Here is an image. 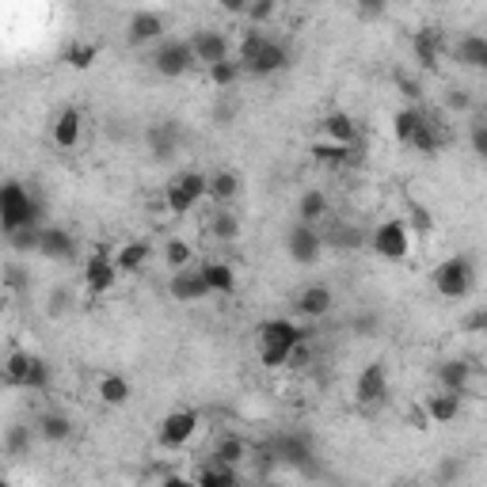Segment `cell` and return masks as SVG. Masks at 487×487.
Listing matches in <instances>:
<instances>
[{
	"label": "cell",
	"mask_w": 487,
	"mask_h": 487,
	"mask_svg": "<svg viewBox=\"0 0 487 487\" xmlns=\"http://www.w3.org/2000/svg\"><path fill=\"white\" fill-rule=\"evenodd\" d=\"M237 61L248 77H275L282 69H290V46L275 39V34H267L263 27H251L240 39Z\"/></svg>",
	"instance_id": "obj_1"
},
{
	"label": "cell",
	"mask_w": 487,
	"mask_h": 487,
	"mask_svg": "<svg viewBox=\"0 0 487 487\" xmlns=\"http://www.w3.org/2000/svg\"><path fill=\"white\" fill-rule=\"evenodd\" d=\"M42 221V202L34 198L23 183H15V179H8V183H0V232H15L23 225H39Z\"/></svg>",
	"instance_id": "obj_2"
},
{
	"label": "cell",
	"mask_w": 487,
	"mask_h": 487,
	"mask_svg": "<svg viewBox=\"0 0 487 487\" xmlns=\"http://www.w3.org/2000/svg\"><path fill=\"white\" fill-rule=\"evenodd\" d=\"M304 335L301 323L286 320V316H275V320H263L259 323V362L267 370H282L286 366V354L290 347Z\"/></svg>",
	"instance_id": "obj_3"
},
{
	"label": "cell",
	"mask_w": 487,
	"mask_h": 487,
	"mask_svg": "<svg viewBox=\"0 0 487 487\" xmlns=\"http://www.w3.org/2000/svg\"><path fill=\"white\" fill-rule=\"evenodd\" d=\"M430 282H435L438 297L445 301H464L468 294H473L476 286V263L468 256H449L435 267V275H430Z\"/></svg>",
	"instance_id": "obj_4"
},
{
	"label": "cell",
	"mask_w": 487,
	"mask_h": 487,
	"mask_svg": "<svg viewBox=\"0 0 487 487\" xmlns=\"http://www.w3.org/2000/svg\"><path fill=\"white\" fill-rule=\"evenodd\" d=\"M198 202H206V172L183 168L164 183V206H168V213H175V218L191 213Z\"/></svg>",
	"instance_id": "obj_5"
},
{
	"label": "cell",
	"mask_w": 487,
	"mask_h": 487,
	"mask_svg": "<svg viewBox=\"0 0 487 487\" xmlns=\"http://www.w3.org/2000/svg\"><path fill=\"white\" fill-rule=\"evenodd\" d=\"M153 69L160 77H168V80H179V77L194 73L198 61H194L191 39H160L153 46Z\"/></svg>",
	"instance_id": "obj_6"
},
{
	"label": "cell",
	"mask_w": 487,
	"mask_h": 487,
	"mask_svg": "<svg viewBox=\"0 0 487 487\" xmlns=\"http://www.w3.org/2000/svg\"><path fill=\"white\" fill-rule=\"evenodd\" d=\"M366 240H370V248L377 251V256L389 259V263H404V259L411 256V229H407V221H400V218L381 221Z\"/></svg>",
	"instance_id": "obj_7"
},
{
	"label": "cell",
	"mask_w": 487,
	"mask_h": 487,
	"mask_svg": "<svg viewBox=\"0 0 487 487\" xmlns=\"http://www.w3.org/2000/svg\"><path fill=\"white\" fill-rule=\"evenodd\" d=\"M198 426H202V415H198L194 407H175V411H168L164 419H160L156 442L164 449H183L198 435Z\"/></svg>",
	"instance_id": "obj_8"
},
{
	"label": "cell",
	"mask_w": 487,
	"mask_h": 487,
	"mask_svg": "<svg viewBox=\"0 0 487 487\" xmlns=\"http://www.w3.org/2000/svg\"><path fill=\"white\" fill-rule=\"evenodd\" d=\"M286 256H290L297 267L320 263V256H323L320 229H316V225H304V221H294L290 232H286Z\"/></svg>",
	"instance_id": "obj_9"
},
{
	"label": "cell",
	"mask_w": 487,
	"mask_h": 487,
	"mask_svg": "<svg viewBox=\"0 0 487 487\" xmlns=\"http://www.w3.org/2000/svg\"><path fill=\"white\" fill-rule=\"evenodd\" d=\"M118 282V267H115V256L107 248H92L84 259V286L88 294L99 297V294H111Z\"/></svg>",
	"instance_id": "obj_10"
},
{
	"label": "cell",
	"mask_w": 487,
	"mask_h": 487,
	"mask_svg": "<svg viewBox=\"0 0 487 487\" xmlns=\"http://www.w3.org/2000/svg\"><path fill=\"white\" fill-rule=\"evenodd\" d=\"M168 297L175 304H198V301H206L213 297L210 294V286L202 278V270H194V267H183V270H172V278H168Z\"/></svg>",
	"instance_id": "obj_11"
},
{
	"label": "cell",
	"mask_w": 487,
	"mask_h": 487,
	"mask_svg": "<svg viewBox=\"0 0 487 487\" xmlns=\"http://www.w3.org/2000/svg\"><path fill=\"white\" fill-rule=\"evenodd\" d=\"M320 240H323V248H335V251H358L366 244V229H358V225H351V221H342V218H323L320 225Z\"/></svg>",
	"instance_id": "obj_12"
},
{
	"label": "cell",
	"mask_w": 487,
	"mask_h": 487,
	"mask_svg": "<svg viewBox=\"0 0 487 487\" xmlns=\"http://www.w3.org/2000/svg\"><path fill=\"white\" fill-rule=\"evenodd\" d=\"M164 15L153 12V8H141L130 15V23H126V39H130V46H156L160 39H164Z\"/></svg>",
	"instance_id": "obj_13"
},
{
	"label": "cell",
	"mask_w": 487,
	"mask_h": 487,
	"mask_svg": "<svg viewBox=\"0 0 487 487\" xmlns=\"http://www.w3.org/2000/svg\"><path fill=\"white\" fill-rule=\"evenodd\" d=\"M354 396H358V404H362V407L385 404V396H389V366L385 362H370L362 373H358Z\"/></svg>",
	"instance_id": "obj_14"
},
{
	"label": "cell",
	"mask_w": 487,
	"mask_h": 487,
	"mask_svg": "<svg viewBox=\"0 0 487 487\" xmlns=\"http://www.w3.org/2000/svg\"><path fill=\"white\" fill-rule=\"evenodd\" d=\"M77 237L69 229H61V225H50V229H42V237H39V256H46V259H53V263H69L77 256Z\"/></svg>",
	"instance_id": "obj_15"
},
{
	"label": "cell",
	"mask_w": 487,
	"mask_h": 487,
	"mask_svg": "<svg viewBox=\"0 0 487 487\" xmlns=\"http://www.w3.org/2000/svg\"><path fill=\"white\" fill-rule=\"evenodd\" d=\"M294 309L304 316V320H323L332 309H335V294H332V286H323V282H313V286H304V290L297 294V304Z\"/></svg>",
	"instance_id": "obj_16"
},
{
	"label": "cell",
	"mask_w": 487,
	"mask_h": 487,
	"mask_svg": "<svg viewBox=\"0 0 487 487\" xmlns=\"http://www.w3.org/2000/svg\"><path fill=\"white\" fill-rule=\"evenodd\" d=\"M240 191H244V183H240V175L232 168L206 172V198L213 206H232L240 198Z\"/></svg>",
	"instance_id": "obj_17"
},
{
	"label": "cell",
	"mask_w": 487,
	"mask_h": 487,
	"mask_svg": "<svg viewBox=\"0 0 487 487\" xmlns=\"http://www.w3.org/2000/svg\"><path fill=\"white\" fill-rule=\"evenodd\" d=\"M411 50H415V61H419L426 73H438V65H442V31L438 27H423V31H415V39H411Z\"/></svg>",
	"instance_id": "obj_18"
},
{
	"label": "cell",
	"mask_w": 487,
	"mask_h": 487,
	"mask_svg": "<svg viewBox=\"0 0 487 487\" xmlns=\"http://www.w3.org/2000/svg\"><path fill=\"white\" fill-rule=\"evenodd\" d=\"M191 50H194V61L198 65H213V61H225L229 58V39L221 31H194L191 34Z\"/></svg>",
	"instance_id": "obj_19"
},
{
	"label": "cell",
	"mask_w": 487,
	"mask_h": 487,
	"mask_svg": "<svg viewBox=\"0 0 487 487\" xmlns=\"http://www.w3.org/2000/svg\"><path fill=\"white\" fill-rule=\"evenodd\" d=\"M115 267H118V275H137V270H145L149 259H153V244L149 240H126L118 244L115 251Z\"/></svg>",
	"instance_id": "obj_20"
},
{
	"label": "cell",
	"mask_w": 487,
	"mask_h": 487,
	"mask_svg": "<svg viewBox=\"0 0 487 487\" xmlns=\"http://www.w3.org/2000/svg\"><path fill=\"white\" fill-rule=\"evenodd\" d=\"M461 400H464L461 392H445V389H442L438 396H426V400H423V411H426V419L435 423V426H445V423H457Z\"/></svg>",
	"instance_id": "obj_21"
},
{
	"label": "cell",
	"mask_w": 487,
	"mask_h": 487,
	"mask_svg": "<svg viewBox=\"0 0 487 487\" xmlns=\"http://www.w3.org/2000/svg\"><path fill=\"white\" fill-rule=\"evenodd\" d=\"M313 160H316L320 168L342 172V168L358 164V153H354V145H335V141H316V145H313Z\"/></svg>",
	"instance_id": "obj_22"
},
{
	"label": "cell",
	"mask_w": 487,
	"mask_h": 487,
	"mask_svg": "<svg viewBox=\"0 0 487 487\" xmlns=\"http://www.w3.org/2000/svg\"><path fill=\"white\" fill-rule=\"evenodd\" d=\"M454 58H457L461 69H483L487 65V39H483L480 31L461 34L457 46H454Z\"/></svg>",
	"instance_id": "obj_23"
},
{
	"label": "cell",
	"mask_w": 487,
	"mask_h": 487,
	"mask_svg": "<svg viewBox=\"0 0 487 487\" xmlns=\"http://www.w3.org/2000/svg\"><path fill=\"white\" fill-rule=\"evenodd\" d=\"M80 130H84V118L77 107H65V111L53 118V145L58 149H77L80 145Z\"/></svg>",
	"instance_id": "obj_24"
},
{
	"label": "cell",
	"mask_w": 487,
	"mask_h": 487,
	"mask_svg": "<svg viewBox=\"0 0 487 487\" xmlns=\"http://www.w3.org/2000/svg\"><path fill=\"white\" fill-rule=\"evenodd\" d=\"M198 270H202V278H206V286H210V294H221V297H232V294H237V270H232V263H225V259H210V263H202Z\"/></svg>",
	"instance_id": "obj_25"
},
{
	"label": "cell",
	"mask_w": 487,
	"mask_h": 487,
	"mask_svg": "<svg viewBox=\"0 0 487 487\" xmlns=\"http://www.w3.org/2000/svg\"><path fill=\"white\" fill-rule=\"evenodd\" d=\"M332 213V198H328V191H320V187H309L301 198H297V221H304V225H320L323 218Z\"/></svg>",
	"instance_id": "obj_26"
},
{
	"label": "cell",
	"mask_w": 487,
	"mask_h": 487,
	"mask_svg": "<svg viewBox=\"0 0 487 487\" xmlns=\"http://www.w3.org/2000/svg\"><path fill=\"white\" fill-rule=\"evenodd\" d=\"M210 237H213V244H237V237L244 232V225H240V218L232 213L229 206H213V213H210Z\"/></svg>",
	"instance_id": "obj_27"
},
{
	"label": "cell",
	"mask_w": 487,
	"mask_h": 487,
	"mask_svg": "<svg viewBox=\"0 0 487 487\" xmlns=\"http://www.w3.org/2000/svg\"><path fill=\"white\" fill-rule=\"evenodd\" d=\"M323 141H335V145H358V122L347 111H332L320 122Z\"/></svg>",
	"instance_id": "obj_28"
},
{
	"label": "cell",
	"mask_w": 487,
	"mask_h": 487,
	"mask_svg": "<svg viewBox=\"0 0 487 487\" xmlns=\"http://www.w3.org/2000/svg\"><path fill=\"white\" fill-rule=\"evenodd\" d=\"M438 385H442L445 392L468 396V385H473V366H468L464 358H449V362L438 366Z\"/></svg>",
	"instance_id": "obj_29"
},
{
	"label": "cell",
	"mask_w": 487,
	"mask_h": 487,
	"mask_svg": "<svg viewBox=\"0 0 487 487\" xmlns=\"http://www.w3.org/2000/svg\"><path fill=\"white\" fill-rule=\"evenodd\" d=\"M96 396L107 407H126L130 404V381H126L122 373H103L96 381Z\"/></svg>",
	"instance_id": "obj_30"
},
{
	"label": "cell",
	"mask_w": 487,
	"mask_h": 487,
	"mask_svg": "<svg viewBox=\"0 0 487 487\" xmlns=\"http://www.w3.org/2000/svg\"><path fill=\"white\" fill-rule=\"evenodd\" d=\"M34 435H39L42 442L58 445L73 435V423H69V415H61V411H46V415H39V423H34Z\"/></svg>",
	"instance_id": "obj_31"
},
{
	"label": "cell",
	"mask_w": 487,
	"mask_h": 487,
	"mask_svg": "<svg viewBox=\"0 0 487 487\" xmlns=\"http://www.w3.org/2000/svg\"><path fill=\"white\" fill-rule=\"evenodd\" d=\"M34 358L39 354H31V351H12L5 362V373H8V381H12V389H27V381H31V370H34Z\"/></svg>",
	"instance_id": "obj_32"
},
{
	"label": "cell",
	"mask_w": 487,
	"mask_h": 487,
	"mask_svg": "<svg viewBox=\"0 0 487 487\" xmlns=\"http://www.w3.org/2000/svg\"><path fill=\"white\" fill-rule=\"evenodd\" d=\"M149 149L156 160H172L179 153V130L175 126H153L149 130Z\"/></svg>",
	"instance_id": "obj_33"
},
{
	"label": "cell",
	"mask_w": 487,
	"mask_h": 487,
	"mask_svg": "<svg viewBox=\"0 0 487 487\" xmlns=\"http://www.w3.org/2000/svg\"><path fill=\"white\" fill-rule=\"evenodd\" d=\"M202 487H232V483H240V473H237V464H221V461H210L202 473L194 476Z\"/></svg>",
	"instance_id": "obj_34"
},
{
	"label": "cell",
	"mask_w": 487,
	"mask_h": 487,
	"mask_svg": "<svg viewBox=\"0 0 487 487\" xmlns=\"http://www.w3.org/2000/svg\"><path fill=\"white\" fill-rule=\"evenodd\" d=\"M206 77H210V84H213V88H221V92H229V88H237V80L244 77V69H240V61L225 58V61L206 65Z\"/></svg>",
	"instance_id": "obj_35"
},
{
	"label": "cell",
	"mask_w": 487,
	"mask_h": 487,
	"mask_svg": "<svg viewBox=\"0 0 487 487\" xmlns=\"http://www.w3.org/2000/svg\"><path fill=\"white\" fill-rule=\"evenodd\" d=\"M419 118H423V107H415V103L400 107V111L392 115V134H396V141H400V145H407L411 134L419 130Z\"/></svg>",
	"instance_id": "obj_36"
},
{
	"label": "cell",
	"mask_w": 487,
	"mask_h": 487,
	"mask_svg": "<svg viewBox=\"0 0 487 487\" xmlns=\"http://www.w3.org/2000/svg\"><path fill=\"white\" fill-rule=\"evenodd\" d=\"M31 442H34V426H27V423H12L5 430V454L8 457H27Z\"/></svg>",
	"instance_id": "obj_37"
},
{
	"label": "cell",
	"mask_w": 487,
	"mask_h": 487,
	"mask_svg": "<svg viewBox=\"0 0 487 487\" xmlns=\"http://www.w3.org/2000/svg\"><path fill=\"white\" fill-rule=\"evenodd\" d=\"M248 457V442L237 435H225L218 445H213V457L210 461H221V464H240Z\"/></svg>",
	"instance_id": "obj_38"
},
{
	"label": "cell",
	"mask_w": 487,
	"mask_h": 487,
	"mask_svg": "<svg viewBox=\"0 0 487 487\" xmlns=\"http://www.w3.org/2000/svg\"><path fill=\"white\" fill-rule=\"evenodd\" d=\"M191 259H194V248L183 237L164 240V267L168 270H183V267H191Z\"/></svg>",
	"instance_id": "obj_39"
},
{
	"label": "cell",
	"mask_w": 487,
	"mask_h": 487,
	"mask_svg": "<svg viewBox=\"0 0 487 487\" xmlns=\"http://www.w3.org/2000/svg\"><path fill=\"white\" fill-rule=\"evenodd\" d=\"M476 107V96H473V88H464V84H457V88H445V111L449 115H468Z\"/></svg>",
	"instance_id": "obj_40"
},
{
	"label": "cell",
	"mask_w": 487,
	"mask_h": 487,
	"mask_svg": "<svg viewBox=\"0 0 487 487\" xmlns=\"http://www.w3.org/2000/svg\"><path fill=\"white\" fill-rule=\"evenodd\" d=\"M39 237H42V225H23L8 232V244L20 251V256H27V251H39Z\"/></svg>",
	"instance_id": "obj_41"
},
{
	"label": "cell",
	"mask_w": 487,
	"mask_h": 487,
	"mask_svg": "<svg viewBox=\"0 0 487 487\" xmlns=\"http://www.w3.org/2000/svg\"><path fill=\"white\" fill-rule=\"evenodd\" d=\"M96 58H99V46L96 42H73V46L65 50V61L73 65V69H92Z\"/></svg>",
	"instance_id": "obj_42"
},
{
	"label": "cell",
	"mask_w": 487,
	"mask_h": 487,
	"mask_svg": "<svg viewBox=\"0 0 487 487\" xmlns=\"http://www.w3.org/2000/svg\"><path fill=\"white\" fill-rule=\"evenodd\" d=\"M275 12H278V0H248V23L251 27H267L270 20H275Z\"/></svg>",
	"instance_id": "obj_43"
},
{
	"label": "cell",
	"mask_w": 487,
	"mask_h": 487,
	"mask_svg": "<svg viewBox=\"0 0 487 487\" xmlns=\"http://www.w3.org/2000/svg\"><path fill=\"white\" fill-rule=\"evenodd\" d=\"M354 12H358V20L373 23V20H381V15L389 12V0H354Z\"/></svg>",
	"instance_id": "obj_44"
},
{
	"label": "cell",
	"mask_w": 487,
	"mask_h": 487,
	"mask_svg": "<svg viewBox=\"0 0 487 487\" xmlns=\"http://www.w3.org/2000/svg\"><path fill=\"white\" fill-rule=\"evenodd\" d=\"M468 141H473V153L476 156H487V122L480 115L468 122Z\"/></svg>",
	"instance_id": "obj_45"
},
{
	"label": "cell",
	"mask_w": 487,
	"mask_h": 487,
	"mask_svg": "<svg viewBox=\"0 0 487 487\" xmlns=\"http://www.w3.org/2000/svg\"><path fill=\"white\" fill-rule=\"evenodd\" d=\"M237 115H240V99H232V96H225L218 107H213V118H218V126H229Z\"/></svg>",
	"instance_id": "obj_46"
},
{
	"label": "cell",
	"mask_w": 487,
	"mask_h": 487,
	"mask_svg": "<svg viewBox=\"0 0 487 487\" xmlns=\"http://www.w3.org/2000/svg\"><path fill=\"white\" fill-rule=\"evenodd\" d=\"M461 328H464L468 335H480V332L487 328V313H483V309H473V313L461 320Z\"/></svg>",
	"instance_id": "obj_47"
},
{
	"label": "cell",
	"mask_w": 487,
	"mask_h": 487,
	"mask_svg": "<svg viewBox=\"0 0 487 487\" xmlns=\"http://www.w3.org/2000/svg\"><path fill=\"white\" fill-rule=\"evenodd\" d=\"M396 84H400V92H404V99H407V103H419V99H423L419 80H411V77H404V73H400V77H396Z\"/></svg>",
	"instance_id": "obj_48"
},
{
	"label": "cell",
	"mask_w": 487,
	"mask_h": 487,
	"mask_svg": "<svg viewBox=\"0 0 487 487\" xmlns=\"http://www.w3.org/2000/svg\"><path fill=\"white\" fill-rule=\"evenodd\" d=\"M411 221H415V232H419V237H426L430 225H435V221H430V213H426L423 206H411Z\"/></svg>",
	"instance_id": "obj_49"
},
{
	"label": "cell",
	"mask_w": 487,
	"mask_h": 487,
	"mask_svg": "<svg viewBox=\"0 0 487 487\" xmlns=\"http://www.w3.org/2000/svg\"><path fill=\"white\" fill-rule=\"evenodd\" d=\"M218 8L229 15H244L248 12V0H218Z\"/></svg>",
	"instance_id": "obj_50"
},
{
	"label": "cell",
	"mask_w": 487,
	"mask_h": 487,
	"mask_svg": "<svg viewBox=\"0 0 487 487\" xmlns=\"http://www.w3.org/2000/svg\"><path fill=\"white\" fill-rule=\"evenodd\" d=\"M407 419H411L415 430H426V426H430V419H426V411H423V407H411V411H407Z\"/></svg>",
	"instance_id": "obj_51"
},
{
	"label": "cell",
	"mask_w": 487,
	"mask_h": 487,
	"mask_svg": "<svg viewBox=\"0 0 487 487\" xmlns=\"http://www.w3.org/2000/svg\"><path fill=\"white\" fill-rule=\"evenodd\" d=\"M0 389H12V381H8V373H5V366H0Z\"/></svg>",
	"instance_id": "obj_52"
},
{
	"label": "cell",
	"mask_w": 487,
	"mask_h": 487,
	"mask_svg": "<svg viewBox=\"0 0 487 487\" xmlns=\"http://www.w3.org/2000/svg\"><path fill=\"white\" fill-rule=\"evenodd\" d=\"M0 313H5V304H0Z\"/></svg>",
	"instance_id": "obj_53"
}]
</instances>
